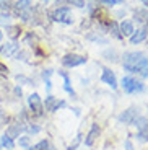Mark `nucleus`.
Wrapping results in <instances>:
<instances>
[{
    "label": "nucleus",
    "mask_w": 148,
    "mask_h": 150,
    "mask_svg": "<svg viewBox=\"0 0 148 150\" xmlns=\"http://www.w3.org/2000/svg\"><path fill=\"white\" fill-rule=\"evenodd\" d=\"M26 131V126H23V122L20 121V122H11L7 126V129H5V135H8L10 139H18L20 135H21V132Z\"/></svg>",
    "instance_id": "nucleus-6"
},
{
    "label": "nucleus",
    "mask_w": 148,
    "mask_h": 150,
    "mask_svg": "<svg viewBox=\"0 0 148 150\" xmlns=\"http://www.w3.org/2000/svg\"><path fill=\"white\" fill-rule=\"evenodd\" d=\"M26 131L30 132V134H37V132L41 131V127L36 126V124H30V126H26Z\"/></svg>",
    "instance_id": "nucleus-22"
},
{
    "label": "nucleus",
    "mask_w": 148,
    "mask_h": 150,
    "mask_svg": "<svg viewBox=\"0 0 148 150\" xmlns=\"http://www.w3.org/2000/svg\"><path fill=\"white\" fill-rule=\"evenodd\" d=\"M59 75H62V77H63V90H65L68 95L75 96V91H73V88H72V83H70V77H68L65 72H62V70L59 72Z\"/></svg>",
    "instance_id": "nucleus-16"
},
{
    "label": "nucleus",
    "mask_w": 148,
    "mask_h": 150,
    "mask_svg": "<svg viewBox=\"0 0 148 150\" xmlns=\"http://www.w3.org/2000/svg\"><path fill=\"white\" fill-rule=\"evenodd\" d=\"M28 108H30V111L33 112V114H42V111H44V106H42V100L41 96L37 93H31L30 96H28Z\"/></svg>",
    "instance_id": "nucleus-4"
},
{
    "label": "nucleus",
    "mask_w": 148,
    "mask_h": 150,
    "mask_svg": "<svg viewBox=\"0 0 148 150\" xmlns=\"http://www.w3.org/2000/svg\"><path fill=\"white\" fill-rule=\"evenodd\" d=\"M18 42L16 41H11V42H5V44L0 46V56H13V54L18 51Z\"/></svg>",
    "instance_id": "nucleus-11"
},
{
    "label": "nucleus",
    "mask_w": 148,
    "mask_h": 150,
    "mask_svg": "<svg viewBox=\"0 0 148 150\" xmlns=\"http://www.w3.org/2000/svg\"><path fill=\"white\" fill-rule=\"evenodd\" d=\"M82 137H83L82 134H77V137L73 139V142H72L70 145H68V150H77V147L80 145V144H82Z\"/></svg>",
    "instance_id": "nucleus-21"
},
{
    "label": "nucleus",
    "mask_w": 148,
    "mask_h": 150,
    "mask_svg": "<svg viewBox=\"0 0 148 150\" xmlns=\"http://www.w3.org/2000/svg\"><path fill=\"white\" fill-rule=\"evenodd\" d=\"M31 7H33L31 0H18L15 4V8H16V11H18V15L26 13V11H31Z\"/></svg>",
    "instance_id": "nucleus-15"
},
{
    "label": "nucleus",
    "mask_w": 148,
    "mask_h": 150,
    "mask_svg": "<svg viewBox=\"0 0 148 150\" xmlns=\"http://www.w3.org/2000/svg\"><path fill=\"white\" fill-rule=\"evenodd\" d=\"M18 145L21 147V149H28V147H31V137L30 135H20L18 137Z\"/></svg>",
    "instance_id": "nucleus-18"
},
{
    "label": "nucleus",
    "mask_w": 148,
    "mask_h": 150,
    "mask_svg": "<svg viewBox=\"0 0 148 150\" xmlns=\"http://www.w3.org/2000/svg\"><path fill=\"white\" fill-rule=\"evenodd\" d=\"M52 20L54 21H59V23H63V25H72L73 23V15L70 13V8L68 7H59L52 13Z\"/></svg>",
    "instance_id": "nucleus-3"
},
{
    "label": "nucleus",
    "mask_w": 148,
    "mask_h": 150,
    "mask_svg": "<svg viewBox=\"0 0 148 150\" xmlns=\"http://www.w3.org/2000/svg\"><path fill=\"white\" fill-rule=\"evenodd\" d=\"M86 64V57L85 56H78V54H67L62 57V65L65 67H78V65Z\"/></svg>",
    "instance_id": "nucleus-5"
},
{
    "label": "nucleus",
    "mask_w": 148,
    "mask_h": 150,
    "mask_svg": "<svg viewBox=\"0 0 148 150\" xmlns=\"http://www.w3.org/2000/svg\"><path fill=\"white\" fill-rule=\"evenodd\" d=\"M98 135H99V126H98V124H93L90 132H88V135L85 137V145L91 147L93 144H94V140L98 139Z\"/></svg>",
    "instance_id": "nucleus-12"
},
{
    "label": "nucleus",
    "mask_w": 148,
    "mask_h": 150,
    "mask_svg": "<svg viewBox=\"0 0 148 150\" xmlns=\"http://www.w3.org/2000/svg\"><path fill=\"white\" fill-rule=\"evenodd\" d=\"M137 117H138V109L137 108H129V109H125V111L119 116V122H122V124H133L135 121H137Z\"/></svg>",
    "instance_id": "nucleus-8"
},
{
    "label": "nucleus",
    "mask_w": 148,
    "mask_h": 150,
    "mask_svg": "<svg viewBox=\"0 0 148 150\" xmlns=\"http://www.w3.org/2000/svg\"><path fill=\"white\" fill-rule=\"evenodd\" d=\"M0 147H2V149H7V150H13L15 149V140L4 134L0 137Z\"/></svg>",
    "instance_id": "nucleus-17"
},
{
    "label": "nucleus",
    "mask_w": 148,
    "mask_h": 150,
    "mask_svg": "<svg viewBox=\"0 0 148 150\" xmlns=\"http://www.w3.org/2000/svg\"><path fill=\"white\" fill-rule=\"evenodd\" d=\"M42 2H49V0H42Z\"/></svg>",
    "instance_id": "nucleus-33"
},
{
    "label": "nucleus",
    "mask_w": 148,
    "mask_h": 150,
    "mask_svg": "<svg viewBox=\"0 0 148 150\" xmlns=\"http://www.w3.org/2000/svg\"><path fill=\"white\" fill-rule=\"evenodd\" d=\"M116 2H125V0H116Z\"/></svg>",
    "instance_id": "nucleus-31"
},
{
    "label": "nucleus",
    "mask_w": 148,
    "mask_h": 150,
    "mask_svg": "<svg viewBox=\"0 0 148 150\" xmlns=\"http://www.w3.org/2000/svg\"><path fill=\"white\" fill-rule=\"evenodd\" d=\"M145 23H147V26H148V11H147V15H145Z\"/></svg>",
    "instance_id": "nucleus-28"
},
{
    "label": "nucleus",
    "mask_w": 148,
    "mask_h": 150,
    "mask_svg": "<svg viewBox=\"0 0 148 150\" xmlns=\"http://www.w3.org/2000/svg\"><path fill=\"white\" fill-rule=\"evenodd\" d=\"M135 126H137L138 129V139L142 140V142H148V119L147 117H137V121H135Z\"/></svg>",
    "instance_id": "nucleus-7"
},
{
    "label": "nucleus",
    "mask_w": 148,
    "mask_h": 150,
    "mask_svg": "<svg viewBox=\"0 0 148 150\" xmlns=\"http://www.w3.org/2000/svg\"><path fill=\"white\" fill-rule=\"evenodd\" d=\"M124 69L132 74H143L148 65V57L143 52H125L124 54Z\"/></svg>",
    "instance_id": "nucleus-1"
},
{
    "label": "nucleus",
    "mask_w": 148,
    "mask_h": 150,
    "mask_svg": "<svg viewBox=\"0 0 148 150\" xmlns=\"http://www.w3.org/2000/svg\"><path fill=\"white\" fill-rule=\"evenodd\" d=\"M103 57L106 60H114V62H116V60H117V52H116L114 49H107V51H104V52H103Z\"/></svg>",
    "instance_id": "nucleus-20"
},
{
    "label": "nucleus",
    "mask_w": 148,
    "mask_h": 150,
    "mask_svg": "<svg viewBox=\"0 0 148 150\" xmlns=\"http://www.w3.org/2000/svg\"><path fill=\"white\" fill-rule=\"evenodd\" d=\"M119 31H121V34L122 36H130V34L133 33V25L132 21H129V20H122L121 21V25H119Z\"/></svg>",
    "instance_id": "nucleus-14"
},
{
    "label": "nucleus",
    "mask_w": 148,
    "mask_h": 150,
    "mask_svg": "<svg viewBox=\"0 0 148 150\" xmlns=\"http://www.w3.org/2000/svg\"><path fill=\"white\" fill-rule=\"evenodd\" d=\"M121 86L125 93H140V91L145 90V85L138 80H135L133 77H124L122 82H121Z\"/></svg>",
    "instance_id": "nucleus-2"
},
{
    "label": "nucleus",
    "mask_w": 148,
    "mask_h": 150,
    "mask_svg": "<svg viewBox=\"0 0 148 150\" xmlns=\"http://www.w3.org/2000/svg\"><path fill=\"white\" fill-rule=\"evenodd\" d=\"M101 2H103L104 5H107V7H114V5L117 4L116 0H101Z\"/></svg>",
    "instance_id": "nucleus-24"
},
{
    "label": "nucleus",
    "mask_w": 148,
    "mask_h": 150,
    "mask_svg": "<svg viewBox=\"0 0 148 150\" xmlns=\"http://www.w3.org/2000/svg\"><path fill=\"white\" fill-rule=\"evenodd\" d=\"M34 150H51V144L47 139H42L34 145Z\"/></svg>",
    "instance_id": "nucleus-19"
},
{
    "label": "nucleus",
    "mask_w": 148,
    "mask_h": 150,
    "mask_svg": "<svg viewBox=\"0 0 148 150\" xmlns=\"http://www.w3.org/2000/svg\"><path fill=\"white\" fill-rule=\"evenodd\" d=\"M0 23L5 25V26H10V16L7 13H0Z\"/></svg>",
    "instance_id": "nucleus-23"
},
{
    "label": "nucleus",
    "mask_w": 148,
    "mask_h": 150,
    "mask_svg": "<svg viewBox=\"0 0 148 150\" xmlns=\"http://www.w3.org/2000/svg\"><path fill=\"white\" fill-rule=\"evenodd\" d=\"M51 150H57V149H54V147H51Z\"/></svg>",
    "instance_id": "nucleus-32"
},
{
    "label": "nucleus",
    "mask_w": 148,
    "mask_h": 150,
    "mask_svg": "<svg viewBox=\"0 0 148 150\" xmlns=\"http://www.w3.org/2000/svg\"><path fill=\"white\" fill-rule=\"evenodd\" d=\"M145 77H147V79H148V74H147V75H145Z\"/></svg>",
    "instance_id": "nucleus-34"
},
{
    "label": "nucleus",
    "mask_w": 148,
    "mask_h": 150,
    "mask_svg": "<svg viewBox=\"0 0 148 150\" xmlns=\"http://www.w3.org/2000/svg\"><path fill=\"white\" fill-rule=\"evenodd\" d=\"M42 106L46 108V111H49V112H56L59 108H63V106H65V101H59L57 98H54L52 95H49V96L46 98V101L42 103Z\"/></svg>",
    "instance_id": "nucleus-9"
},
{
    "label": "nucleus",
    "mask_w": 148,
    "mask_h": 150,
    "mask_svg": "<svg viewBox=\"0 0 148 150\" xmlns=\"http://www.w3.org/2000/svg\"><path fill=\"white\" fill-rule=\"evenodd\" d=\"M142 4H143L145 7H148V0H142Z\"/></svg>",
    "instance_id": "nucleus-29"
},
{
    "label": "nucleus",
    "mask_w": 148,
    "mask_h": 150,
    "mask_svg": "<svg viewBox=\"0 0 148 150\" xmlns=\"http://www.w3.org/2000/svg\"><path fill=\"white\" fill-rule=\"evenodd\" d=\"M101 82L106 83L107 86H111L112 90L117 88V79H116L114 72H112L111 69H104L103 70V74H101Z\"/></svg>",
    "instance_id": "nucleus-10"
},
{
    "label": "nucleus",
    "mask_w": 148,
    "mask_h": 150,
    "mask_svg": "<svg viewBox=\"0 0 148 150\" xmlns=\"http://www.w3.org/2000/svg\"><path fill=\"white\" fill-rule=\"evenodd\" d=\"M51 75H52V70H44L42 77H44V80H51Z\"/></svg>",
    "instance_id": "nucleus-25"
},
{
    "label": "nucleus",
    "mask_w": 148,
    "mask_h": 150,
    "mask_svg": "<svg viewBox=\"0 0 148 150\" xmlns=\"http://www.w3.org/2000/svg\"><path fill=\"white\" fill-rule=\"evenodd\" d=\"M4 39V33H2V30H0V41Z\"/></svg>",
    "instance_id": "nucleus-30"
},
{
    "label": "nucleus",
    "mask_w": 148,
    "mask_h": 150,
    "mask_svg": "<svg viewBox=\"0 0 148 150\" xmlns=\"http://www.w3.org/2000/svg\"><path fill=\"white\" fill-rule=\"evenodd\" d=\"M148 36V31L145 30V28H140V30L137 31H133L132 34H130V42L132 44H140L142 41H145Z\"/></svg>",
    "instance_id": "nucleus-13"
},
{
    "label": "nucleus",
    "mask_w": 148,
    "mask_h": 150,
    "mask_svg": "<svg viewBox=\"0 0 148 150\" xmlns=\"http://www.w3.org/2000/svg\"><path fill=\"white\" fill-rule=\"evenodd\" d=\"M15 95H18V96H21V95H23V90H21V88H20L18 85L15 86Z\"/></svg>",
    "instance_id": "nucleus-27"
},
{
    "label": "nucleus",
    "mask_w": 148,
    "mask_h": 150,
    "mask_svg": "<svg viewBox=\"0 0 148 150\" xmlns=\"http://www.w3.org/2000/svg\"><path fill=\"white\" fill-rule=\"evenodd\" d=\"M125 150H133V145H132V142H130L129 139L125 140Z\"/></svg>",
    "instance_id": "nucleus-26"
}]
</instances>
